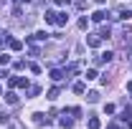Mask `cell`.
<instances>
[{"mask_svg":"<svg viewBox=\"0 0 132 129\" xmlns=\"http://www.w3.org/2000/svg\"><path fill=\"white\" fill-rule=\"evenodd\" d=\"M112 58H114V53H112V51H104V53H99V56H97V63L99 66H102V63H109Z\"/></svg>","mask_w":132,"mask_h":129,"instance_id":"6da1fadb","label":"cell"},{"mask_svg":"<svg viewBox=\"0 0 132 129\" xmlns=\"http://www.w3.org/2000/svg\"><path fill=\"white\" fill-rule=\"evenodd\" d=\"M66 23H69V15L66 13H56L53 15V25H66Z\"/></svg>","mask_w":132,"mask_h":129,"instance_id":"7a4b0ae2","label":"cell"},{"mask_svg":"<svg viewBox=\"0 0 132 129\" xmlns=\"http://www.w3.org/2000/svg\"><path fill=\"white\" fill-rule=\"evenodd\" d=\"M10 86H28V79H23V76H10Z\"/></svg>","mask_w":132,"mask_h":129,"instance_id":"3957f363","label":"cell"},{"mask_svg":"<svg viewBox=\"0 0 132 129\" xmlns=\"http://www.w3.org/2000/svg\"><path fill=\"white\" fill-rule=\"evenodd\" d=\"M59 124H61L64 129H71V127H74V119H66V112H64V114H61V119H59Z\"/></svg>","mask_w":132,"mask_h":129,"instance_id":"277c9868","label":"cell"},{"mask_svg":"<svg viewBox=\"0 0 132 129\" xmlns=\"http://www.w3.org/2000/svg\"><path fill=\"white\" fill-rule=\"evenodd\" d=\"M86 43H89L92 48H97L99 43H102V38H99V33H97V35H89V38H86Z\"/></svg>","mask_w":132,"mask_h":129,"instance_id":"5b68a950","label":"cell"},{"mask_svg":"<svg viewBox=\"0 0 132 129\" xmlns=\"http://www.w3.org/2000/svg\"><path fill=\"white\" fill-rule=\"evenodd\" d=\"M107 15H109V13H104V10H97V13L92 15V20H94V23H102V20H104Z\"/></svg>","mask_w":132,"mask_h":129,"instance_id":"8992f818","label":"cell"},{"mask_svg":"<svg viewBox=\"0 0 132 129\" xmlns=\"http://www.w3.org/2000/svg\"><path fill=\"white\" fill-rule=\"evenodd\" d=\"M109 35H112V28H109V25H104V28L99 31V38H102V41H107Z\"/></svg>","mask_w":132,"mask_h":129,"instance_id":"52a82bcc","label":"cell"},{"mask_svg":"<svg viewBox=\"0 0 132 129\" xmlns=\"http://www.w3.org/2000/svg\"><path fill=\"white\" fill-rule=\"evenodd\" d=\"M51 79H53V81H61V79H64V71H61V68H53V71H51Z\"/></svg>","mask_w":132,"mask_h":129,"instance_id":"ba28073f","label":"cell"},{"mask_svg":"<svg viewBox=\"0 0 132 129\" xmlns=\"http://www.w3.org/2000/svg\"><path fill=\"white\" fill-rule=\"evenodd\" d=\"M46 38H48V33H46V31H38L33 38H28V41H46Z\"/></svg>","mask_w":132,"mask_h":129,"instance_id":"9c48e42d","label":"cell"},{"mask_svg":"<svg viewBox=\"0 0 132 129\" xmlns=\"http://www.w3.org/2000/svg\"><path fill=\"white\" fill-rule=\"evenodd\" d=\"M97 76H99V73H97V71H94V68H89V71L84 73V79H86V81H94V79H97Z\"/></svg>","mask_w":132,"mask_h":129,"instance_id":"30bf717a","label":"cell"},{"mask_svg":"<svg viewBox=\"0 0 132 129\" xmlns=\"http://www.w3.org/2000/svg\"><path fill=\"white\" fill-rule=\"evenodd\" d=\"M5 101H8V104H18V96L13 91H8V94H5Z\"/></svg>","mask_w":132,"mask_h":129,"instance_id":"8fae6325","label":"cell"},{"mask_svg":"<svg viewBox=\"0 0 132 129\" xmlns=\"http://www.w3.org/2000/svg\"><path fill=\"white\" fill-rule=\"evenodd\" d=\"M53 15H56V13H53V10H46V15H43V20H46V23H48V25H53Z\"/></svg>","mask_w":132,"mask_h":129,"instance_id":"7c38bea8","label":"cell"},{"mask_svg":"<svg viewBox=\"0 0 132 129\" xmlns=\"http://www.w3.org/2000/svg\"><path fill=\"white\" fill-rule=\"evenodd\" d=\"M99 124H102V122H99L97 116H92V119H89V129H99Z\"/></svg>","mask_w":132,"mask_h":129,"instance_id":"4fadbf2b","label":"cell"},{"mask_svg":"<svg viewBox=\"0 0 132 129\" xmlns=\"http://www.w3.org/2000/svg\"><path fill=\"white\" fill-rule=\"evenodd\" d=\"M86 99L94 104V101H99V94H97V91H89V94H86Z\"/></svg>","mask_w":132,"mask_h":129,"instance_id":"5bb4252c","label":"cell"},{"mask_svg":"<svg viewBox=\"0 0 132 129\" xmlns=\"http://www.w3.org/2000/svg\"><path fill=\"white\" fill-rule=\"evenodd\" d=\"M5 63H10V56L8 53H0V66H5Z\"/></svg>","mask_w":132,"mask_h":129,"instance_id":"9a60e30c","label":"cell"},{"mask_svg":"<svg viewBox=\"0 0 132 129\" xmlns=\"http://www.w3.org/2000/svg\"><path fill=\"white\" fill-rule=\"evenodd\" d=\"M10 48H13V51H20V48H23V43H20V41H10Z\"/></svg>","mask_w":132,"mask_h":129,"instance_id":"2e32d148","label":"cell"},{"mask_svg":"<svg viewBox=\"0 0 132 129\" xmlns=\"http://www.w3.org/2000/svg\"><path fill=\"white\" fill-rule=\"evenodd\" d=\"M48 99H59V86H53V89L48 91Z\"/></svg>","mask_w":132,"mask_h":129,"instance_id":"e0dca14e","label":"cell"},{"mask_svg":"<svg viewBox=\"0 0 132 129\" xmlns=\"http://www.w3.org/2000/svg\"><path fill=\"white\" fill-rule=\"evenodd\" d=\"M74 91H76V94H84V84H81V81H79V84H74Z\"/></svg>","mask_w":132,"mask_h":129,"instance_id":"ac0fdd59","label":"cell"},{"mask_svg":"<svg viewBox=\"0 0 132 129\" xmlns=\"http://www.w3.org/2000/svg\"><path fill=\"white\" fill-rule=\"evenodd\" d=\"M127 91H130V94H132V81H130V84H127Z\"/></svg>","mask_w":132,"mask_h":129,"instance_id":"d6986e66","label":"cell"},{"mask_svg":"<svg viewBox=\"0 0 132 129\" xmlns=\"http://www.w3.org/2000/svg\"><path fill=\"white\" fill-rule=\"evenodd\" d=\"M109 129H119V124H109Z\"/></svg>","mask_w":132,"mask_h":129,"instance_id":"ffe728a7","label":"cell"},{"mask_svg":"<svg viewBox=\"0 0 132 129\" xmlns=\"http://www.w3.org/2000/svg\"><path fill=\"white\" fill-rule=\"evenodd\" d=\"M20 3H31V0H20Z\"/></svg>","mask_w":132,"mask_h":129,"instance_id":"44dd1931","label":"cell"},{"mask_svg":"<svg viewBox=\"0 0 132 129\" xmlns=\"http://www.w3.org/2000/svg\"><path fill=\"white\" fill-rule=\"evenodd\" d=\"M0 94H3V86H0Z\"/></svg>","mask_w":132,"mask_h":129,"instance_id":"7402d4cb","label":"cell"}]
</instances>
